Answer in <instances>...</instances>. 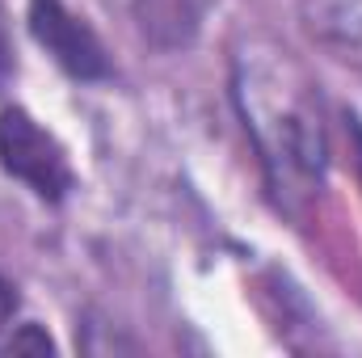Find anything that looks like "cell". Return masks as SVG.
Wrapping results in <instances>:
<instances>
[{
	"instance_id": "52a82bcc",
	"label": "cell",
	"mask_w": 362,
	"mask_h": 358,
	"mask_svg": "<svg viewBox=\"0 0 362 358\" xmlns=\"http://www.w3.org/2000/svg\"><path fill=\"white\" fill-rule=\"evenodd\" d=\"M13 312H17V295H13V287L0 278V333L8 329V321H13Z\"/></svg>"
},
{
	"instance_id": "5b68a950",
	"label": "cell",
	"mask_w": 362,
	"mask_h": 358,
	"mask_svg": "<svg viewBox=\"0 0 362 358\" xmlns=\"http://www.w3.org/2000/svg\"><path fill=\"white\" fill-rule=\"evenodd\" d=\"M206 4L211 0H135V21H139V34L160 47V51H177L189 47L202 30V17H206Z\"/></svg>"
},
{
	"instance_id": "ba28073f",
	"label": "cell",
	"mask_w": 362,
	"mask_h": 358,
	"mask_svg": "<svg viewBox=\"0 0 362 358\" xmlns=\"http://www.w3.org/2000/svg\"><path fill=\"white\" fill-rule=\"evenodd\" d=\"M0 76H4V47H0Z\"/></svg>"
},
{
	"instance_id": "277c9868",
	"label": "cell",
	"mask_w": 362,
	"mask_h": 358,
	"mask_svg": "<svg viewBox=\"0 0 362 358\" xmlns=\"http://www.w3.org/2000/svg\"><path fill=\"white\" fill-rule=\"evenodd\" d=\"M299 25L316 51L362 76V0H299Z\"/></svg>"
},
{
	"instance_id": "6da1fadb",
	"label": "cell",
	"mask_w": 362,
	"mask_h": 358,
	"mask_svg": "<svg viewBox=\"0 0 362 358\" xmlns=\"http://www.w3.org/2000/svg\"><path fill=\"white\" fill-rule=\"evenodd\" d=\"M232 101L282 202L312 198L329 169V114L308 64L274 34L232 47Z\"/></svg>"
},
{
	"instance_id": "7a4b0ae2",
	"label": "cell",
	"mask_w": 362,
	"mask_h": 358,
	"mask_svg": "<svg viewBox=\"0 0 362 358\" xmlns=\"http://www.w3.org/2000/svg\"><path fill=\"white\" fill-rule=\"evenodd\" d=\"M0 165L42 202H59L76 181L64 144L21 105L0 110Z\"/></svg>"
},
{
	"instance_id": "8992f818",
	"label": "cell",
	"mask_w": 362,
	"mask_h": 358,
	"mask_svg": "<svg viewBox=\"0 0 362 358\" xmlns=\"http://www.w3.org/2000/svg\"><path fill=\"white\" fill-rule=\"evenodd\" d=\"M0 350H13V354H17V350H38V354H47V350H51V337L38 333L34 325H17V333H13L8 342H0Z\"/></svg>"
},
{
	"instance_id": "3957f363",
	"label": "cell",
	"mask_w": 362,
	"mask_h": 358,
	"mask_svg": "<svg viewBox=\"0 0 362 358\" xmlns=\"http://www.w3.org/2000/svg\"><path fill=\"white\" fill-rule=\"evenodd\" d=\"M30 30L64 72H72L81 81H97V76L110 72L97 34L64 0H30Z\"/></svg>"
}]
</instances>
